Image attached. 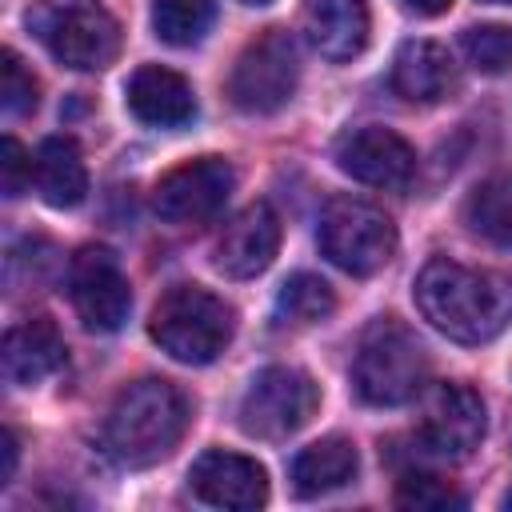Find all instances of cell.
Returning <instances> with one entry per match:
<instances>
[{
  "instance_id": "1",
  "label": "cell",
  "mask_w": 512,
  "mask_h": 512,
  "mask_svg": "<svg viewBox=\"0 0 512 512\" xmlns=\"http://www.w3.org/2000/svg\"><path fill=\"white\" fill-rule=\"evenodd\" d=\"M412 292L424 320L456 344H484L512 320V280L488 268L428 260Z\"/></svg>"
},
{
  "instance_id": "2",
  "label": "cell",
  "mask_w": 512,
  "mask_h": 512,
  "mask_svg": "<svg viewBox=\"0 0 512 512\" xmlns=\"http://www.w3.org/2000/svg\"><path fill=\"white\" fill-rule=\"evenodd\" d=\"M184 424L188 400L180 396V388L148 376L116 396L104 420V444L124 468H152L180 444Z\"/></svg>"
},
{
  "instance_id": "3",
  "label": "cell",
  "mask_w": 512,
  "mask_h": 512,
  "mask_svg": "<svg viewBox=\"0 0 512 512\" xmlns=\"http://www.w3.org/2000/svg\"><path fill=\"white\" fill-rule=\"evenodd\" d=\"M24 24L56 64L76 72H100L120 52V24L100 0H32Z\"/></svg>"
},
{
  "instance_id": "4",
  "label": "cell",
  "mask_w": 512,
  "mask_h": 512,
  "mask_svg": "<svg viewBox=\"0 0 512 512\" xmlns=\"http://www.w3.org/2000/svg\"><path fill=\"white\" fill-rule=\"evenodd\" d=\"M148 332L160 344V352H168L172 360L212 364L232 344L236 312L200 284H176L156 300Z\"/></svg>"
},
{
  "instance_id": "5",
  "label": "cell",
  "mask_w": 512,
  "mask_h": 512,
  "mask_svg": "<svg viewBox=\"0 0 512 512\" xmlns=\"http://www.w3.org/2000/svg\"><path fill=\"white\" fill-rule=\"evenodd\" d=\"M428 380V356L416 332H408L400 320L384 316L376 320L352 360V388L372 408H396L408 404Z\"/></svg>"
},
{
  "instance_id": "6",
  "label": "cell",
  "mask_w": 512,
  "mask_h": 512,
  "mask_svg": "<svg viewBox=\"0 0 512 512\" xmlns=\"http://www.w3.org/2000/svg\"><path fill=\"white\" fill-rule=\"evenodd\" d=\"M320 252L348 276H372L380 272L396 252V224L384 208L352 196L328 200L316 228Z\"/></svg>"
},
{
  "instance_id": "7",
  "label": "cell",
  "mask_w": 512,
  "mask_h": 512,
  "mask_svg": "<svg viewBox=\"0 0 512 512\" xmlns=\"http://www.w3.org/2000/svg\"><path fill=\"white\" fill-rule=\"evenodd\" d=\"M320 404V388L304 368H260L240 400V428L256 440H284L300 432Z\"/></svg>"
},
{
  "instance_id": "8",
  "label": "cell",
  "mask_w": 512,
  "mask_h": 512,
  "mask_svg": "<svg viewBox=\"0 0 512 512\" xmlns=\"http://www.w3.org/2000/svg\"><path fill=\"white\" fill-rule=\"evenodd\" d=\"M296 80H300V60L292 36L284 28H268L232 64L228 96L248 116H272L292 100Z\"/></svg>"
},
{
  "instance_id": "9",
  "label": "cell",
  "mask_w": 512,
  "mask_h": 512,
  "mask_svg": "<svg viewBox=\"0 0 512 512\" xmlns=\"http://www.w3.org/2000/svg\"><path fill=\"white\" fill-rule=\"evenodd\" d=\"M232 184H236V172L228 160L220 156H200V160H188L180 168H172L160 184H156V216L176 224V228H192V224H204L212 220L224 200L232 196Z\"/></svg>"
},
{
  "instance_id": "10",
  "label": "cell",
  "mask_w": 512,
  "mask_h": 512,
  "mask_svg": "<svg viewBox=\"0 0 512 512\" xmlns=\"http://www.w3.org/2000/svg\"><path fill=\"white\" fill-rule=\"evenodd\" d=\"M420 440L428 452L444 460H464L484 440V400L468 384L444 380L424 392L420 408Z\"/></svg>"
},
{
  "instance_id": "11",
  "label": "cell",
  "mask_w": 512,
  "mask_h": 512,
  "mask_svg": "<svg viewBox=\"0 0 512 512\" xmlns=\"http://www.w3.org/2000/svg\"><path fill=\"white\" fill-rule=\"evenodd\" d=\"M68 296L88 332H116L128 320L132 292L108 248H80L68 264Z\"/></svg>"
},
{
  "instance_id": "12",
  "label": "cell",
  "mask_w": 512,
  "mask_h": 512,
  "mask_svg": "<svg viewBox=\"0 0 512 512\" xmlns=\"http://www.w3.org/2000/svg\"><path fill=\"white\" fill-rule=\"evenodd\" d=\"M336 164L344 176L372 184V188H408L416 176V152L404 136L380 124L352 128L336 140Z\"/></svg>"
},
{
  "instance_id": "13",
  "label": "cell",
  "mask_w": 512,
  "mask_h": 512,
  "mask_svg": "<svg viewBox=\"0 0 512 512\" xmlns=\"http://www.w3.org/2000/svg\"><path fill=\"white\" fill-rule=\"evenodd\" d=\"M188 484H192V492L204 504L228 508V512H252V508H260L268 500V476H264V468L252 456L224 452V448L204 452L192 464Z\"/></svg>"
},
{
  "instance_id": "14",
  "label": "cell",
  "mask_w": 512,
  "mask_h": 512,
  "mask_svg": "<svg viewBox=\"0 0 512 512\" xmlns=\"http://www.w3.org/2000/svg\"><path fill=\"white\" fill-rule=\"evenodd\" d=\"M280 248V220L268 204H248L244 212H236L220 240H216V268L232 280H248L260 276L272 256Z\"/></svg>"
},
{
  "instance_id": "15",
  "label": "cell",
  "mask_w": 512,
  "mask_h": 512,
  "mask_svg": "<svg viewBox=\"0 0 512 512\" xmlns=\"http://www.w3.org/2000/svg\"><path fill=\"white\" fill-rule=\"evenodd\" d=\"M128 108L152 128H184L196 116V92L180 72L144 64L128 80Z\"/></svg>"
},
{
  "instance_id": "16",
  "label": "cell",
  "mask_w": 512,
  "mask_h": 512,
  "mask_svg": "<svg viewBox=\"0 0 512 512\" xmlns=\"http://www.w3.org/2000/svg\"><path fill=\"white\" fill-rule=\"evenodd\" d=\"M64 336L48 316H32L4 336V376L16 388H32L48 380L64 364Z\"/></svg>"
},
{
  "instance_id": "17",
  "label": "cell",
  "mask_w": 512,
  "mask_h": 512,
  "mask_svg": "<svg viewBox=\"0 0 512 512\" xmlns=\"http://www.w3.org/2000/svg\"><path fill=\"white\" fill-rule=\"evenodd\" d=\"M304 32L324 60H352L368 44V4L364 0H308Z\"/></svg>"
},
{
  "instance_id": "18",
  "label": "cell",
  "mask_w": 512,
  "mask_h": 512,
  "mask_svg": "<svg viewBox=\"0 0 512 512\" xmlns=\"http://www.w3.org/2000/svg\"><path fill=\"white\" fill-rule=\"evenodd\" d=\"M392 88L412 104H436L456 88L448 48L436 40H408L392 60Z\"/></svg>"
},
{
  "instance_id": "19",
  "label": "cell",
  "mask_w": 512,
  "mask_h": 512,
  "mask_svg": "<svg viewBox=\"0 0 512 512\" xmlns=\"http://www.w3.org/2000/svg\"><path fill=\"white\" fill-rule=\"evenodd\" d=\"M32 184L44 204L52 208H76L88 196V168L80 156V144L72 136H48L36 148L32 160Z\"/></svg>"
},
{
  "instance_id": "20",
  "label": "cell",
  "mask_w": 512,
  "mask_h": 512,
  "mask_svg": "<svg viewBox=\"0 0 512 512\" xmlns=\"http://www.w3.org/2000/svg\"><path fill=\"white\" fill-rule=\"evenodd\" d=\"M360 460H356V444L344 436H324L316 444H308L304 452H296L292 460V488L296 496H324L344 488L356 476Z\"/></svg>"
},
{
  "instance_id": "21",
  "label": "cell",
  "mask_w": 512,
  "mask_h": 512,
  "mask_svg": "<svg viewBox=\"0 0 512 512\" xmlns=\"http://www.w3.org/2000/svg\"><path fill=\"white\" fill-rule=\"evenodd\" d=\"M464 220L476 236L512 248V176H492L484 180L468 204H464Z\"/></svg>"
},
{
  "instance_id": "22",
  "label": "cell",
  "mask_w": 512,
  "mask_h": 512,
  "mask_svg": "<svg viewBox=\"0 0 512 512\" xmlns=\"http://www.w3.org/2000/svg\"><path fill=\"white\" fill-rule=\"evenodd\" d=\"M332 308H336L332 288H328L320 276H312V272L288 276V280L280 284V292H276V320H280V324H292V328L316 324V320L332 316Z\"/></svg>"
},
{
  "instance_id": "23",
  "label": "cell",
  "mask_w": 512,
  "mask_h": 512,
  "mask_svg": "<svg viewBox=\"0 0 512 512\" xmlns=\"http://www.w3.org/2000/svg\"><path fill=\"white\" fill-rule=\"evenodd\" d=\"M212 16H216L212 0H152V28L172 48H188L204 40Z\"/></svg>"
},
{
  "instance_id": "24",
  "label": "cell",
  "mask_w": 512,
  "mask_h": 512,
  "mask_svg": "<svg viewBox=\"0 0 512 512\" xmlns=\"http://www.w3.org/2000/svg\"><path fill=\"white\" fill-rule=\"evenodd\" d=\"M460 48L476 72H504L512 68V28L508 24H472L460 36Z\"/></svg>"
},
{
  "instance_id": "25",
  "label": "cell",
  "mask_w": 512,
  "mask_h": 512,
  "mask_svg": "<svg viewBox=\"0 0 512 512\" xmlns=\"http://www.w3.org/2000/svg\"><path fill=\"white\" fill-rule=\"evenodd\" d=\"M36 100H40L36 76L24 68V60L12 48H4L0 52V108H4V116H24L36 108Z\"/></svg>"
},
{
  "instance_id": "26",
  "label": "cell",
  "mask_w": 512,
  "mask_h": 512,
  "mask_svg": "<svg viewBox=\"0 0 512 512\" xmlns=\"http://www.w3.org/2000/svg\"><path fill=\"white\" fill-rule=\"evenodd\" d=\"M396 504L400 508H460L464 496L432 472H408L396 484Z\"/></svg>"
},
{
  "instance_id": "27",
  "label": "cell",
  "mask_w": 512,
  "mask_h": 512,
  "mask_svg": "<svg viewBox=\"0 0 512 512\" xmlns=\"http://www.w3.org/2000/svg\"><path fill=\"white\" fill-rule=\"evenodd\" d=\"M28 184H32V160H28V152L20 148V140L4 136V144H0V188H4L8 200H16Z\"/></svg>"
},
{
  "instance_id": "28",
  "label": "cell",
  "mask_w": 512,
  "mask_h": 512,
  "mask_svg": "<svg viewBox=\"0 0 512 512\" xmlns=\"http://www.w3.org/2000/svg\"><path fill=\"white\" fill-rule=\"evenodd\" d=\"M16 460H20L16 432H8V428H4V436H0V488H4V484H12V476H16Z\"/></svg>"
},
{
  "instance_id": "29",
  "label": "cell",
  "mask_w": 512,
  "mask_h": 512,
  "mask_svg": "<svg viewBox=\"0 0 512 512\" xmlns=\"http://www.w3.org/2000/svg\"><path fill=\"white\" fill-rule=\"evenodd\" d=\"M416 16H440V12H448L452 8V0H404Z\"/></svg>"
},
{
  "instance_id": "30",
  "label": "cell",
  "mask_w": 512,
  "mask_h": 512,
  "mask_svg": "<svg viewBox=\"0 0 512 512\" xmlns=\"http://www.w3.org/2000/svg\"><path fill=\"white\" fill-rule=\"evenodd\" d=\"M504 504H508V508H512V488H508V496H504Z\"/></svg>"
},
{
  "instance_id": "31",
  "label": "cell",
  "mask_w": 512,
  "mask_h": 512,
  "mask_svg": "<svg viewBox=\"0 0 512 512\" xmlns=\"http://www.w3.org/2000/svg\"><path fill=\"white\" fill-rule=\"evenodd\" d=\"M484 4H512V0H484Z\"/></svg>"
},
{
  "instance_id": "32",
  "label": "cell",
  "mask_w": 512,
  "mask_h": 512,
  "mask_svg": "<svg viewBox=\"0 0 512 512\" xmlns=\"http://www.w3.org/2000/svg\"><path fill=\"white\" fill-rule=\"evenodd\" d=\"M240 4H268V0H240Z\"/></svg>"
}]
</instances>
